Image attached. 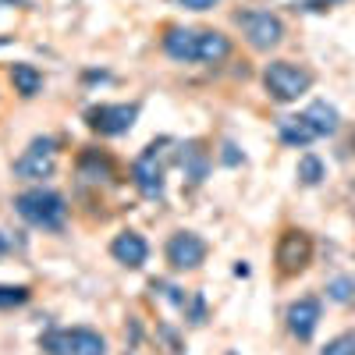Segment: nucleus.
I'll use <instances>...</instances> for the list:
<instances>
[{"label":"nucleus","mask_w":355,"mask_h":355,"mask_svg":"<svg viewBox=\"0 0 355 355\" xmlns=\"http://www.w3.org/2000/svg\"><path fill=\"white\" fill-rule=\"evenodd\" d=\"M164 252H167V263L174 266V270H196V266H202V259H206V242L196 231H174L167 239Z\"/></svg>","instance_id":"10"},{"label":"nucleus","mask_w":355,"mask_h":355,"mask_svg":"<svg viewBox=\"0 0 355 355\" xmlns=\"http://www.w3.org/2000/svg\"><path fill=\"white\" fill-rule=\"evenodd\" d=\"M46 355H107V338L93 327H57L40 338Z\"/></svg>","instance_id":"4"},{"label":"nucleus","mask_w":355,"mask_h":355,"mask_svg":"<svg viewBox=\"0 0 355 355\" xmlns=\"http://www.w3.org/2000/svg\"><path fill=\"white\" fill-rule=\"evenodd\" d=\"M110 256L121 263V266H132V270H139V266L146 263V256H150V242H146L139 231H121V234L110 242Z\"/></svg>","instance_id":"13"},{"label":"nucleus","mask_w":355,"mask_h":355,"mask_svg":"<svg viewBox=\"0 0 355 355\" xmlns=\"http://www.w3.org/2000/svg\"><path fill=\"white\" fill-rule=\"evenodd\" d=\"M174 4H182V8H189V11H210L217 0H174Z\"/></svg>","instance_id":"22"},{"label":"nucleus","mask_w":355,"mask_h":355,"mask_svg":"<svg viewBox=\"0 0 355 355\" xmlns=\"http://www.w3.org/2000/svg\"><path fill=\"white\" fill-rule=\"evenodd\" d=\"M234 25L242 28V36L252 50H274L284 43V21L274 11H259V8L239 11L234 15Z\"/></svg>","instance_id":"6"},{"label":"nucleus","mask_w":355,"mask_h":355,"mask_svg":"<svg viewBox=\"0 0 355 355\" xmlns=\"http://www.w3.org/2000/svg\"><path fill=\"white\" fill-rule=\"evenodd\" d=\"M327 291H331V299H334V302H352V295H355V281H352V277H334Z\"/></svg>","instance_id":"21"},{"label":"nucleus","mask_w":355,"mask_h":355,"mask_svg":"<svg viewBox=\"0 0 355 355\" xmlns=\"http://www.w3.org/2000/svg\"><path fill=\"white\" fill-rule=\"evenodd\" d=\"M178 167L185 171V178L192 185H202L206 174H210V150L199 142V139H189L178 146Z\"/></svg>","instance_id":"12"},{"label":"nucleus","mask_w":355,"mask_h":355,"mask_svg":"<svg viewBox=\"0 0 355 355\" xmlns=\"http://www.w3.org/2000/svg\"><path fill=\"white\" fill-rule=\"evenodd\" d=\"M352 146H355V135H352Z\"/></svg>","instance_id":"26"},{"label":"nucleus","mask_w":355,"mask_h":355,"mask_svg":"<svg viewBox=\"0 0 355 355\" xmlns=\"http://www.w3.org/2000/svg\"><path fill=\"white\" fill-rule=\"evenodd\" d=\"M239 160H242V157L234 153V146L227 142V146H224V164H239Z\"/></svg>","instance_id":"25"},{"label":"nucleus","mask_w":355,"mask_h":355,"mask_svg":"<svg viewBox=\"0 0 355 355\" xmlns=\"http://www.w3.org/2000/svg\"><path fill=\"white\" fill-rule=\"evenodd\" d=\"M15 214L43 231H61L68 220V202L61 192H50V189H25L15 196Z\"/></svg>","instance_id":"2"},{"label":"nucleus","mask_w":355,"mask_h":355,"mask_svg":"<svg viewBox=\"0 0 355 355\" xmlns=\"http://www.w3.org/2000/svg\"><path fill=\"white\" fill-rule=\"evenodd\" d=\"M135 117H139V103H100V107L85 110V125L93 128L96 135L114 139V135L132 132Z\"/></svg>","instance_id":"9"},{"label":"nucleus","mask_w":355,"mask_h":355,"mask_svg":"<svg viewBox=\"0 0 355 355\" xmlns=\"http://www.w3.org/2000/svg\"><path fill=\"white\" fill-rule=\"evenodd\" d=\"M302 117H306V121L316 128V135H320V139H323V135H334V132H338V121H341L338 110H334L327 100H316V103H309Z\"/></svg>","instance_id":"15"},{"label":"nucleus","mask_w":355,"mask_h":355,"mask_svg":"<svg viewBox=\"0 0 355 355\" xmlns=\"http://www.w3.org/2000/svg\"><path fill=\"white\" fill-rule=\"evenodd\" d=\"M320 299H313V295H302V299H295L288 309H284V320H288V331L291 338L299 341H309L320 327Z\"/></svg>","instance_id":"11"},{"label":"nucleus","mask_w":355,"mask_h":355,"mask_svg":"<svg viewBox=\"0 0 355 355\" xmlns=\"http://www.w3.org/2000/svg\"><path fill=\"white\" fill-rule=\"evenodd\" d=\"M320 135H316V128L306 121V117L299 114V117H284L281 121V142L284 146H309V142H316Z\"/></svg>","instance_id":"16"},{"label":"nucleus","mask_w":355,"mask_h":355,"mask_svg":"<svg viewBox=\"0 0 355 355\" xmlns=\"http://www.w3.org/2000/svg\"><path fill=\"white\" fill-rule=\"evenodd\" d=\"M334 4H341V0H306V11H327Z\"/></svg>","instance_id":"23"},{"label":"nucleus","mask_w":355,"mask_h":355,"mask_svg":"<svg viewBox=\"0 0 355 355\" xmlns=\"http://www.w3.org/2000/svg\"><path fill=\"white\" fill-rule=\"evenodd\" d=\"M164 53L178 64H220L231 57V40L217 28L171 25L164 33Z\"/></svg>","instance_id":"1"},{"label":"nucleus","mask_w":355,"mask_h":355,"mask_svg":"<svg viewBox=\"0 0 355 355\" xmlns=\"http://www.w3.org/2000/svg\"><path fill=\"white\" fill-rule=\"evenodd\" d=\"M299 182L309 185V189L323 182V160H320L316 153H306V157L299 160Z\"/></svg>","instance_id":"18"},{"label":"nucleus","mask_w":355,"mask_h":355,"mask_svg":"<svg viewBox=\"0 0 355 355\" xmlns=\"http://www.w3.org/2000/svg\"><path fill=\"white\" fill-rule=\"evenodd\" d=\"M309 259H313V239L299 227H284L281 239H277V249H274V263H277L281 277L302 274L309 266Z\"/></svg>","instance_id":"8"},{"label":"nucleus","mask_w":355,"mask_h":355,"mask_svg":"<svg viewBox=\"0 0 355 355\" xmlns=\"http://www.w3.org/2000/svg\"><path fill=\"white\" fill-rule=\"evenodd\" d=\"M78 174L89 178V182H107V178H114V160L103 157V153H96V150H89L78 160Z\"/></svg>","instance_id":"17"},{"label":"nucleus","mask_w":355,"mask_h":355,"mask_svg":"<svg viewBox=\"0 0 355 355\" xmlns=\"http://www.w3.org/2000/svg\"><path fill=\"white\" fill-rule=\"evenodd\" d=\"M167 146H171L167 139L150 142L132 164V182H135L142 199H153V202L164 199V150Z\"/></svg>","instance_id":"5"},{"label":"nucleus","mask_w":355,"mask_h":355,"mask_svg":"<svg viewBox=\"0 0 355 355\" xmlns=\"http://www.w3.org/2000/svg\"><path fill=\"white\" fill-rule=\"evenodd\" d=\"M4 249H8V252H11V249H21V242H15L8 231H0V252H4Z\"/></svg>","instance_id":"24"},{"label":"nucleus","mask_w":355,"mask_h":355,"mask_svg":"<svg viewBox=\"0 0 355 355\" xmlns=\"http://www.w3.org/2000/svg\"><path fill=\"white\" fill-rule=\"evenodd\" d=\"M263 85H266V93H270V100L295 103L313 89V71L291 64V61H270L263 68Z\"/></svg>","instance_id":"3"},{"label":"nucleus","mask_w":355,"mask_h":355,"mask_svg":"<svg viewBox=\"0 0 355 355\" xmlns=\"http://www.w3.org/2000/svg\"><path fill=\"white\" fill-rule=\"evenodd\" d=\"M57 153H61L57 139H50V135L33 139L25 146V153L15 160V178H21V182H40V178H50L53 167H57Z\"/></svg>","instance_id":"7"},{"label":"nucleus","mask_w":355,"mask_h":355,"mask_svg":"<svg viewBox=\"0 0 355 355\" xmlns=\"http://www.w3.org/2000/svg\"><path fill=\"white\" fill-rule=\"evenodd\" d=\"M8 71H11V85H15V93H18V96H25V100L40 96V89H43V71H40L36 64L15 61Z\"/></svg>","instance_id":"14"},{"label":"nucleus","mask_w":355,"mask_h":355,"mask_svg":"<svg viewBox=\"0 0 355 355\" xmlns=\"http://www.w3.org/2000/svg\"><path fill=\"white\" fill-rule=\"evenodd\" d=\"M33 299V291L25 284H0V309H18Z\"/></svg>","instance_id":"19"},{"label":"nucleus","mask_w":355,"mask_h":355,"mask_svg":"<svg viewBox=\"0 0 355 355\" xmlns=\"http://www.w3.org/2000/svg\"><path fill=\"white\" fill-rule=\"evenodd\" d=\"M320 355H355V334H352V331H345V334L331 338L327 345H323V352H320Z\"/></svg>","instance_id":"20"}]
</instances>
